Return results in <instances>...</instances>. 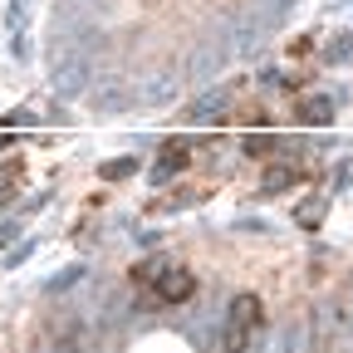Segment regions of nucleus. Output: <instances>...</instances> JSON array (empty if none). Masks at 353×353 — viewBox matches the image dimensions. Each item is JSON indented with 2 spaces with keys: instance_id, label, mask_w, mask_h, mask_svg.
<instances>
[{
  "instance_id": "f257e3e1",
  "label": "nucleus",
  "mask_w": 353,
  "mask_h": 353,
  "mask_svg": "<svg viewBox=\"0 0 353 353\" xmlns=\"http://www.w3.org/2000/svg\"><path fill=\"white\" fill-rule=\"evenodd\" d=\"M260 319H265L260 294H236L231 299V314H226V329H221V348H226V353H245L250 339H255V329H260Z\"/></svg>"
},
{
  "instance_id": "f03ea898",
  "label": "nucleus",
  "mask_w": 353,
  "mask_h": 353,
  "mask_svg": "<svg viewBox=\"0 0 353 353\" xmlns=\"http://www.w3.org/2000/svg\"><path fill=\"white\" fill-rule=\"evenodd\" d=\"M196 294V275L187 270V265H176V260H167L162 270L143 285V304H187Z\"/></svg>"
},
{
  "instance_id": "7ed1b4c3",
  "label": "nucleus",
  "mask_w": 353,
  "mask_h": 353,
  "mask_svg": "<svg viewBox=\"0 0 353 353\" xmlns=\"http://www.w3.org/2000/svg\"><path fill=\"white\" fill-rule=\"evenodd\" d=\"M187 162H192V143H187V138L162 143V152H157V182H167V176H182Z\"/></svg>"
},
{
  "instance_id": "20e7f679",
  "label": "nucleus",
  "mask_w": 353,
  "mask_h": 353,
  "mask_svg": "<svg viewBox=\"0 0 353 353\" xmlns=\"http://www.w3.org/2000/svg\"><path fill=\"white\" fill-rule=\"evenodd\" d=\"M329 118H334V103H329L324 94L299 99V123H304V128H329Z\"/></svg>"
},
{
  "instance_id": "39448f33",
  "label": "nucleus",
  "mask_w": 353,
  "mask_h": 353,
  "mask_svg": "<svg viewBox=\"0 0 353 353\" xmlns=\"http://www.w3.org/2000/svg\"><path fill=\"white\" fill-rule=\"evenodd\" d=\"M299 176H304V172H299L294 162H275L270 172H265V192H285V187L299 182Z\"/></svg>"
},
{
  "instance_id": "423d86ee",
  "label": "nucleus",
  "mask_w": 353,
  "mask_h": 353,
  "mask_svg": "<svg viewBox=\"0 0 353 353\" xmlns=\"http://www.w3.org/2000/svg\"><path fill=\"white\" fill-rule=\"evenodd\" d=\"M132 172H138V162H132V157H113V162H103V167H99L103 182H123V176H132Z\"/></svg>"
},
{
  "instance_id": "0eeeda50",
  "label": "nucleus",
  "mask_w": 353,
  "mask_h": 353,
  "mask_svg": "<svg viewBox=\"0 0 353 353\" xmlns=\"http://www.w3.org/2000/svg\"><path fill=\"white\" fill-rule=\"evenodd\" d=\"M275 148H280L275 132H250V138H245V152H250V157H270Z\"/></svg>"
},
{
  "instance_id": "6e6552de",
  "label": "nucleus",
  "mask_w": 353,
  "mask_h": 353,
  "mask_svg": "<svg viewBox=\"0 0 353 353\" xmlns=\"http://www.w3.org/2000/svg\"><path fill=\"white\" fill-rule=\"evenodd\" d=\"M319 206H324V201H304V211H299L294 221H299V226H319Z\"/></svg>"
}]
</instances>
